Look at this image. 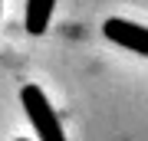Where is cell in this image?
Returning a JSON list of instances; mask_svg holds the SVG:
<instances>
[{"mask_svg": "<svg viewBox=\"0 0 148 141\" xmlns=\"http://www.w3.org/2000/svg\"><path fill=\"white\" fill-rule=\"evenodd\" d=\"M20 102H23V112H27V118H30L40 141H66V131L56 121V112H53V105H49V99L43 95L40 85H23Z\"/></svg>", "mask_w": 148, "mask_h": 141, "instance_id": "obj_1", "label": "cell"}, {"mask_svg": "<svg viewBox=\"0 0 148 141\" xmlns=\"http://www.w3.org/2000/svg\"><path fill=\"white\" fill-rule=\"evenodd\" d=\"M102 33L115 46H125V49L138 52V56H148V30L145 26H138L132 20H122V16H109L102 23Z\"/></svg>", "mask_w": 148, "mask_h": 141, "instance_id": "obj_2", "label": "cell"}, {"mask_svg": "<svg viewBox=\"0 0 148 141\" xmlns=\"http://www.w3.org/2000/svg\"><path fill=\"white\" fill-rule=\"evenodd\" d=\"M56 0H27V33L30 36H43L49 26Z\"/></svg>", "mask_w": 148, "mask_h": 141, "instance_id": "obj_3", "label": "cell"}, {"mask_svg": "<svg viewBox=\"0 0 148 141\" xmlns=\"http://www.w3.org/2000/svg\"><path fill=\"white\" fill-rule=\"evenodd\" d=\"M16 141H27V138H16Z\"/></svg>", "mask_w": 148, "mask_h": 141, "instance_id": "obj_4", "label": "cell"}]
</instances>
